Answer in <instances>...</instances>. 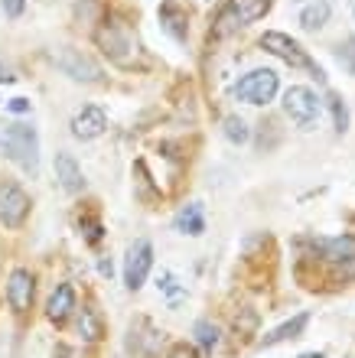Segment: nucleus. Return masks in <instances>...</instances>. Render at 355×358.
I'll return each instance as SVG.
<instances>
[{
    "instance_id": "f257e3e1",
    "label": "nucleus",
    "mask_w": 355,
    "mask_h": 358,
    "mask_svg": "<svg viewBox=\"0 0 355 358\" xmlns=\"http://www.w3.org/2000/svg\"><path fill=\"white\" fill-rule=\"evenodd\" d=\"M0 150L7 160H13L20 170L36 176L39 170V137L33 124L23 121H0Z\"/></svg>"
},
{
    "instance_id": "f03ea898",
    "label": "nucleus",
    "mask_w": 355,
    "mask_h": 358,
    "mask_svg": "<svg viewBox=\"0 0 355 358\" xmlns=\"http://www.w3.org/2000/svg\"><path fill=\"white\" fill-rule=\"evenodd\" d=\"M261 49L264 52H271V56H277V59H284L287 66H293V69H309L313 76H316V82H326V76H323V69L313 62V59L300 49V43L297 39H290L287 33H264L261 36Z\"/></svg>"
},
{
    "instance_id": "7ed1b4c3",
    "label": "nucleus",
    "mask_w": 355,
    "mask_h": 358,
    "mask_svg": "<svg viewBox=\"0 0 355 358\" xmlns=\"http://www.w3.org/2000/svg\"><path fill=\"white\" fill-rule=\"evenodd\" d=\"M284 111L300 131H313L319 121V98L307 85H290L284 92Z\"/></svg>"
},
{
    "instance_id": "20e7f679",
    "label": "nucleus",
    "mask_w": 355,
    "mask_h": 358,
    "mask_svg": "<svg viewBox=\"0 0 355 358\" xmlns=\"http://www.w3.org/2000/svg\"><path fill=\"white\" fill-rule=\"evenodd\" d=\"M277 94V72L271 69H254L235 85V98L244 104H267Z\"/></svg>"
},
{
    "instance_id": "39448f33",
    "label": "nucleus",
    "mask_w": 355,
    "mask_h": 358,
    "mask_svg": "<svg viewBox=\"0 0 355 358\" xmlns=\"http://www.w3.org/2000/svg\"><path fill=\"white\" fill-rule=\"evenodd\" d=\"M53 62H56V66L62 69L69 78H75V82H85V85L102 82V69H98V62H92V59L85 56L82 49L59 46L56 52H53Z\"/></svg>"
},
{
    "instance_id": "423d86ee",
    "label": "nucleus",
    "mask_w": 355,
    "mask_h": 358,
    "mask_svg": "<svg viewBox=\"0 0 355 358\" xmlns=\"http://www.w3.org/2000/svg\"><path fill=\"white\" fill-rule=\"evenodd\" d=\"M150 267H153V245L147 238H141V241H134L127 248V257H124V287L131 293H137L147 283Z\"/></svg>"
},
{
    "instance_id": "0eeeda50",
    "label": "nucleus",
    "mask_w": 355,
    "mask_h": 358,
    "mask_svg": "<svg viewBox=\"0 0 355 358\" xmlns=\"http://www.w3.org/2000/svg\"><path fill=\"white\" fill-rule=\"evenodd\" d=\"M267 10H271V0H228V7H225L222 17H218L222 27H215V33L225 36V33L235 27H248L254 20H261Z\"/></svg>"
},
{
    "instance_id": "6e6552de",
    "label": "nucleus",
    "mask_w": 355,
    "mask_h": 358,
    "mask_svg": "<svg viewBox=\"0 0 355 358\" xmlns=\"http://www.w3.org/2000/svg\"><path fill=\"white\" fill-rule=\"evenodd\" d=\"M29 215V196L17 182H4L0 186V222L7 228H20Z\"/></svg>"
},
{
    "instance_id": "1a4fd4ad",
    "label": "nucleus",
    "mask_w": 355,
    "mask_h": 358,
    "mask_svg": "<svg viewBox=\"0 0 355 358\" xmlns=\"http://www.w3.org/2000/svg\"><path fill=\"white\" fill-rule=\"evenodd\" d=\"M33 293H36V280L27 267H17L7 280V300L13 313H27L33 306Z\"/></svg>"
},
{
    "instance_id": "9d476101",
    "label": "nucleus",
    "mask_w": 355,
    "mask_h": 358,
    "mask_svg": "<svg viewBox=\"0 0 355 358\" xmlns=\"http://www.w3.org/2000/svg\"><path fill=\"white\" fill-rule=\"evenodd\" d=\"M104 127H108V117H104V111L98 104H88V108H82V111L72 117V134L78 141H95V137H102Z\"/></svg>"
},
{
    "instance_id": "9b49d317",
    "label": "nucleus",
    "mask_w": 355,
    "mask_h": 358,
    "mask_svg": "<svg viewBox=\"0 0 355 358\" xmlns=\"http://www.w3.org/2000/svg\"><path fill=\"white\" fill-rule=\"evenodd\" d=\"M160 23H163V29H167L176 43H186V36H189V17H186V10L179 7V3L163 0V3H160Z\"/></svg>"
},
{
    "instance_id": "f8f14e48",
    "label": "nucleus",
    "mask_w": 355,
    "mask_h": 358,
    "mask_svg": "<svg viewBox=\"0 0 355 358\" xmlns=\"http://www.w3.org/2000/svg\"><path fill=\"white\" fill-rule=\"evenodd\" d=\"M56 179H59V186L66 189V192H82L85 189V176H82V166L75 163L72 153H56Z\"/></svg>"
},
{
    "instance_id": "ddd939ff",
    "label": "nucleus",
    "mask_w": 355,
    "mask_h": 358,
    "mask_svg": "<svg viewBox=\"0 0 355 358\" xmlns=\"http://www.w3.org/2000/svg\"><path fill=\"white\" fill-rule=\"evenodd\" d=\"M313 248L323 255V261H333V264L355 261V238H316Z\"/></svg>"
},
{
    "instance_id": "4468645a",
    "label": "nucleus",
    "mask_w": 355,
    "mask_h": 358,
    "mask_svg": "<svg viewBox=\"0 0 355 358\" xmlns=\"http://www.w3.org/2000/svg\"><path fill=\"white\" fill-rule=\"evenodd\" d=\"M72 310H75V290L69 287V283H62V287H56V293L49 296L46 316L59 326V322H66L69 316H72Z\"/></svg>"
},
{
    "instance_id": "2eb2a0df",
    "label": "nucleus",
    "mask_w": 355,
    "mask_h": 358,
    "mask_svg": "<svg viewBox=\"0 0 355 358\" xmlns=\"http://www.w3.org/2000/svg\"><path fill=\"white\" fill-rule=\"evenodd\" d=\"M95 39H98V46H102L111 59H118V62H124V52L131 49L127 33H124V29H118V27H102L98 33H95Z\"/></svg>"
},
{
    "instance_id": "dca6fc26",
    "label": "nucleus",
    "mask_w": 355,
    "mask_h": 358,
    "mask_svg": "<svg viewBox=\"0 0 355 358\" xmlns=\"http://www.w3.org/2000/svg\"><path fill=\"white\" fill-rule=\"evenodd\" d=\"M307 322H309V316L307 313H300V316H293L290 322H284V326H277V329H271L267 336H264L258 345L261 349H271V345H277V342H287V339H297L300 332L307 329Z\"/></svg>"
},
{
    "instance_id": "f3484780",
    "label": "nucleus",
    "mask_w": 355,
    "mask_h": 358,
    "mask_svg": "<svg viewBox=\"0 0 355 358\" xmlns=\"http://www.w3.org/2000/svg\"><path fill=\"white\" fill-rule=\"evenodd\" d=\"M176 231H183V235H189V238H199L202 231H206V212H202L199 202L186 206L176 215Z\"/></svg>"
},
{
    "instance_id": "a211bd4d",
    "label": "nucleus",
    "mask_w": 355,
    "mask_h": 358,
    "mask_svg": "<svg viewBox=\"0 0 355 358\" xmlns=\"http://www.w3.org/2000/svg\"><path fill=\"white\" fill-rule=\"evenodd\" d=\"M329 13H333L329 0H316V3L303 7V13H300V27L307 29V33H316V29H323L329 23Z\"/></svg>"
},
{
    "instance_id": "6ab92c4d",
    "label": "nucleus",
    "mask_w": 355,
    "mask_h": 358,
    "mask_svg": "<svg viewBox=\"0 0 355 358\" xmlns=\"http://www.w3.org/2000/svg\"><path fill=\"white\" fill-rule=\"evenodd\" d=\"M78 336H82L85 342H102V336H104L102 313L92 310V306H85V310L78 313Z\"/></svg>"
},
{
    "instance_id": "aec40b11",
    "label": "nucleus",
    "mask_w": 355,
    "mask_h": 358,
    "mask_svg": "<svg viewBox=\"0 0 355 358\" xmlns=\"http://www.w3.org/2000/svg\"><path fill=\"white\" fill-rule=\"evenodd\" d=\"M193 332H196V342L202 345V352H215L218 342H222V329H218L212 320H199Z\"/></svg>"
},
{
    "instance_id": "412c9836",
    "label": "nucleus",
    "mask_w": 355,
    "mask_h": 358,
    "mask_svg": "<svg viewBox=\"0 0 355 358\" xmlns=\"http://www.w3.org/2000/svg\"><path fill=\"white\" fill-rule=\"evenodd\" d=\"M329 111H333V127H336V134H346L349 131V104L342 94H329Z\"/></svg>"
},
{
    "instance_id": "4be33fe9",
    "label": "nucleus",
    "mask_w": 355,
    "mask_h": 358,
    "mask_svg": "<svg viewBox=\"0 0 355 358\" xmlns=\"http://www.w3.org/2000/svg\"><path fill=\"white\" fill-rule=\"evenodd\" d=\"M157 290L167 293L169 306H176V303L183 300V296H186V287H179V280L173 277V273H167V271H160V277H157Z\"/></svg>"
},
{
    "instance_id": "5701e85b",
    "label": "nucleus",
    "mask_w": 355,
    "mask_h": 358,
    "mask_svg": "<svg viewBox=\"0 0 355 358\" xmlns=\"http://www.w3.org/2000/svg\"><path fill=\"white\" fill-rule=\"evenodd\" d=\"M225 137L232 143H248V137H251V131H248V124L242 121V117H225Z\"/></svg>"
},
{
    "instance_id": "b1692460",
    "label": "nucleus",
    "mask_w": 355,
    "mask_h": 358,
    "mask_svg": "<svg viewBox=\"0 0 355 358\" xmlns=\"http://www.w3.org/2000/svg\"><path fill=\"white\" fill-rule=\"evenodd\" d=\"M336 59H339V66L346 69L349 76H355V39L352 36H346L336 46Z\"/></svg>"
},
{
    "instance_id": "393cba45",
    "label": "nucleus",
    "mask_w": 355,
    "mask_h": 358,
    "mask_svg": "<svg viewBox=\"0 0 355 358\" xmlns=\"http://www.w3.org/2000/svg\"><path fill=\"white\" fill-rule=\"evenodd\" d=\"M78 225L85 228V238H88V245H98V241H102V225H98L95 218H82Z\"/></svg>"
},
{
    "instance_id": "a878e982",
    "label": "nucleus",
    "mask_w": 355,
    "mask_h": 358,
    "mask_svg": "<svg viewBox=\"0 0 355 358\" xmlns=\"http://www.w3.org/2000/svg\"><path fill=\"white\" fill-rule=\"evenodd\" d=\"M23 3H27V0H4V13H7V17H20V13H23Z\"/></svg>"
},
{
    "instance_id": "bb28decb",
    "label": "nucleus",
    "mask_w": 355,
    "mask_h": 358,
    "mask_svg": "<svg viewBox=\"0 0 355 358\" xmlns=\"http://www.w3.org/2000/svg\"><path fill=\"white\" fill-rule=\"evenodd\" d=\"M7 108H10L13 114H27V111H29V101H27V98H10Z\"/></svg>"
},
{
    "instance_id": "cd10ccee",
    "label": "nucleus",
    "mask_w": 355,
    "mask_h": 358,
    "mask_svg": "<svg viewBox=\"0 0 355 358\" xmlns=\"http://www.w3.org/2000/svg\"><path fill=\"white\" fill-rule=\"evenodd\" d=\"M10 82H17V76H13V69L0 59V85H10Z\"/></svg>"
},
{
    "instance_id": "c85d7f7f",
    "label": "nucleus",
    "mask_w": 355,
    "mask_h": 358,
    "mask_svg": "<svg viewBox=\"0 0 355 358\" xmlns=\"http://www.w3.org/2000/svg\"><path fill=\"white\" fill-rule=\"evenodd\" d=\"M169 358H199V355L189 349V345H176V349L169 352Z\"/></svg>"
},
{
    "instance_id": "c756f323",
    "label": "nucleus",
    "mask_w": 355,
    "mask_h": 358,
    "mask_svg": "<svg viewBox=\"0 0 355 358\" xmlns=\"http://www.w3.org/2000/svg\"><path fill=\"white\" fill-rule=\"evenodd\" d=\"M98 271H102L104 277H111V261H102V264H98Z\"/></svg>"
},
{
    "instance_id": "7c9ffc66",
    "label": "nucleus",
    "mask_w": 355,
    "mask_h": 358,
    "mask_svg": "<svg viewBox=\"0 0 355 358\" xmlns=\"http://www.w3.org/2000/svg\"><path fill=\"white\" fill-rule=\"evenodd\" d=\"M300 358H326V355H319V352H307V355H300Z\"/></svg>"
}]
</instances>
